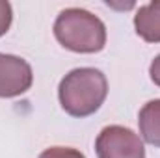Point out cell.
<instances>
[{
  "label": "cell",
  "mask_w": 160,
  "mask_h": 158,
  "mask_svg": "<svg viewBox=\"0 0 160 158\" xmlns=\"http://www.w3.org/2000/svg\"><path fill=\"white\" fill-rule=\"evenodd\" d=\"M149 75H151V80L160 87V54L151 62V67H149Z\"/></svg>",
  "instance_id": "cell-9"
},
{
  "label": "cell",
  "mask_w": 160,
  "mask_h": 158,
  "mask_svg": "<svg viewBox=\"0 0 160 158\" xmlns=\"http://www.w3.org/2000/svg\"><path fill=\"white\" fill-rule=\"evenodd\" d=\"M39 158H86L80 151L71 147H50L45 149L39 155Z\"/></svg>",
  "instance_id": "cell-7"
},
{
  "label": "cell",
  "mask_w": 160,
  "mask_h": 158,
  "mask_svg": "<svg viewBox=\"0 0 160 158\" xmlns=\"http://www.w3.org/2000/svg\"><path fill=\"white\" fill-rule=\"evenodd\" d=\"M54 36L62 47L80 54L101 52L106 45L104 22L80 7H67L56 17Z\"/></svg>",
  "instance_id": "cell-2"
},
{
  "label": "cell",
  "mask_w": 160,
  "mask_h": 158,
  "mask_svg": "<svg viewBox=\"0 0 160 158\" xmlns=\"http://www.w3.org/2000/svg\"><path fill=\"white\" fill-rule=\"evenodd\" d=\"M32 82V67L26 60L13 54H0V99L26 93Z\"/></svg>",
  "instance_id": "cell-4"
},
{
  "label": "cell",
  "mask_w": 160,
  "mask_h": 158,
  "mask_svg": "<svg viewBox=\"0 0 160 158\" xmlns=\"http://www.w3.org/2000/svg\"><path fill=\"white\" fill-rule=\"evenodd\" d=\"M138 125H140L142 138L147 143L160 147V99L143 104L138 116Z\"/></svg>",
  "instance_id": "cell-6"
},
{
  "label": "cell",
  "mask_w": 160,
  "mask_h": 158,
  "mask_svg": "<svg viewBox=\"0 0 160 158\" xmlns=\"http://www.w3.org/2000/svg\"><path fill=\"white\" fill-rule=\"evenodd\" d=\"M108 95L106 77L93 67H80L67 73L58 87L62 108L73 117L95 114Z\"/></svg>",
  "instance_id": "cell-1"
},
{
  "label": "cell",
  "mask_w": 160,
  "mask_h": 158,
  "mask_svg": "<svg viewBox=\"0 0 160 158\" xmlns=\"http://www.w3.org/2000/svg\"><path fill=\"white\" fill-rule=\"evenodd\" d=\"M136 34L147 43H160V0L142 6L134 15Z\"/></svg>",
  "instance_id": "cell-5"
},
{
  "label": "cell",
  "mask_w": 160,
  "mask_h": 158,
  "mask_svg": "<svg viewBox=\"0 0 160 158\" xmlns=\"http://www.w3.org/2000/svg\"><path fill=\"white\" fill-rule=\"evenodd\" d=\"M11 19H13L11 4L6 2V0H0V37L9 30V26H11Z\"/></svg>",
  "instance_id": "cell-8"
},
{
  "label": "cell",
  "mask_w": 160,
  "mask_h": 158,
  "mask_svg": "<svg viewBox=\"0 0 160 158\" xmlns=\"http://www.w3.org/2000/svg\"><path fill=\"white\" fill-rule=\"evenodd\" d=\"M99 158H145L143 141L130 128L110 125L101 130L95 141Z\"/></svg>",
  "instance_id": "cell-3"
}]
</instances>
